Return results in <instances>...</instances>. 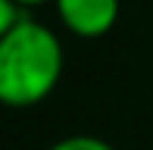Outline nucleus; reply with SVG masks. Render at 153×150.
<instances>
[{
  "label": "nucleus",
  "instance_id": "1",
  "mask_svg": "<svg viewBox=\"0 0 153 150\" xmlns=\"http://www.w3.org/2000/svg\"><path fill=\"white\" fill-rule=\"evenodd\" d=\"M62 44L56 31L25 16L0 35V97L6 106H34L62 78Z\"/></svg>",
  "mask_w": 153,
  "mask_h": 150
},
{
  "label": "nucleus",
  "instance_id": "3",
  "mask_svg": "<svg viewBox=\"0 0 153 150\" xmlns=\"http://www.w3.org/2000/svg\"><path fill=\"white\" fill-rule=\"evenodd\" d=\"M47 150H113L103 138H94V134H69V138L56 141Z\"/></svg>",
  "mask_w": 153,
  "mask_h": 150
},
{
  "label": "nucleus",
  "instance_id": "2",
  "mask_svg": "<svg viewBox=\"0 0 153 150\" xmlns=\"http://www.w3.org/2000/svg\"><path fill=\"white\" fill-rule=\"evenodd\" d=\"M59 22L78 38H100L119 22L122 0H53Z\"/></svg>",
  "mask_w": 153,
  "mask_h": 150
},
{
  "label": "nucleus",
  "instance_id": "4",
  "mask_svg": "<svg viewBox=\"0 0 153 150\" xmlns=\"http://www.w3.org/2000/svg\"><path fill=\"white\" fill-rule=\"evenodd\" d=\"M13 3H19L22 10H28V6H41V3H47V0H13Z\"/></svg>",
  "mask_w": 153,
  "mask_h": 150
}]
</instances>
